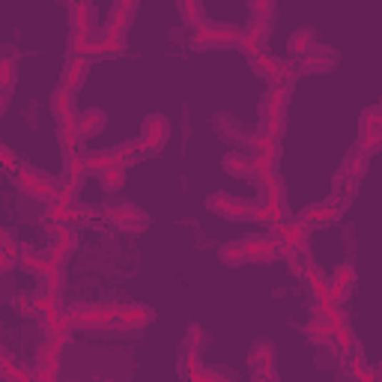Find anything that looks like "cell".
Wrapping results in <instances>:
<instances>
[{
  "mask_svg": "<svg viewBox=\"0 0 382 382\" xmlns=\"http://www.w3.org/2000/svg\"><path fill=\"white\" fill-rule=\"evenodd\" d=\"M221 168L230 174V176H239V179H251L254 171H251V159L248 156H239V153H227L221 159Z\"/></svg>",
  "mask_w": 382,
  "mask_h": 382,
  "instance_id": "obj_26",
  "label": "cell"
},
{
  "mask_svg": "<svg viewBox=\"0 0 382 382\" xmlns=\"http://www.w3.org/2000/svg\"><path fill=\"white\" fill-rule=\"evenodd\" d=\"M19 189L33 197V201H39V203H54V194H57V182L51 176H45L39 171H33V168H21L19 171Z\"/></svg>",
  "mask_w": 382,
  "mask_h": 382,
  "instance_id": "obj_2",
  "label": "cell"
},
{
  "mask_svg": "<svg viewBox=\"0 0 382 382\" xmlns=\"http://www.w3.org/2000/svg\"><path fill=\"white\" fill-rule=\"evenodd\" d=\"M251 63H254V72H257V75H263L272 87H287L290 81L296 78L293 66H290L287 60L272 57V54H266V51H263V54H257V57H251Z\"/></svg>",
  "mask_w": 382,
  "mask_h": 382,
  "instance_id": "obj_3",
  "label": "cell"
},
{
  "mask_svg": "<svg viewBox=\"0 0 382 382\" xmlns=\"http://www.w3.org/2000/svg\"><path fill=\"white\" fill-rule=\"evenodd\" d=\"M239 42V30L236 27H230V24H194V45H233Z\"/></svg>",
  "mask_w": 382,
  "mask_h": 382,
  "instance_id": "obj_7",
  "label": "cell"
},
{
  "mask_svg": "<svg viewBox=\"0 0 382 382\" xmlns=\"http://www.w3.org/2000/svg\"><path fill=\"white\" fill-rule=\"evenodd\" d=\"M75 129H78L81 141L96 138L99 131L105 129V111L102 108H87L84 114H78V117H75Z\"/></svg>",
  "mask_w": 382,
  "mask_h": 382,
  "instance_id": "obj_21",
  "label": "cell"
},
{
  "mask_svg": "<svg viewBox=\"0 0 382 382\" xmlns=\"http://www.w3.org/2000/svg\"><path fill=\"white\" fill-rule=\"evenodd\" d=\"M203 371V364H201V356L197 353H189L186 350V356H182V361H179V373L186 376V379H191L194 373H201Z\"/></svg>",
  "mask_w": 382,
  "mask_h": 382,
  "instance_id": "obj_40",
  "label": "cell"
},
{
  "mask_svg": "<svg viewBox=\"0 0 382 382\" xmlns=\"http://www.w3.org/2000/svg\"><path fill=\"white\" fill-rule=\"evenodd\" d=\"M57 141L63 146V156H72L78 153V144H81V135H78V129L75 123H66V126H57Z\"/></svg>",
  "mask_w": 382,
  "mask_h": 382,
  "instance_id": "obj_27",
  "label": "cell"
},
{
  "mask_svg": "<svg viewBox=\"0 0 382 382\" xmlns=\"http://www.w3.org/2000/svg\"><path fill=\"white\" fill-rule=\"evenodd\" d=\"M215 126H218V131H221L224 138H239V135H242V131L233 126V120H230V117H218V120H215Z\"/></svg>",
  "mask_w": 382,
  "mask_h": 382,
  "instance_id": "obj_44",
  "label": "cell"
},
{
  "mask_svg": "<svg viewBox=\"0 0 382 382\" xmlns=\"http://www.w3.org/2000/svg\"><path fill=\"white\" fill-rule=\"evenodd\" d=\"M15 81H19V63L12 57H0V96L9 93L15 87Z\"/></svg>",
  "mask_w": 382,
  "mask_h": 382,
  "instance_id": "obj_28",
  "label": "cell"
},
{
  "mask_svg": "<svg viewBox=\"0 0 382 382\" xmlns=\"http://www.w3.org/2000/svg\"><path fill=\"white\" fill-rule=\"evenodd\" d=\"M84 168L87 174H105L108 168H126V164L120 161V156L111 149H96V153H87L84 156Z\"/></svg>",
  "mask_w": 382,
  "mask_h": 382,
  "instance_id": "obj_22",
  "label": "cell"
},
{
  "mask_svg": "<svg viewBox=\"0 0 382 382\" xmlns=\"http://www.w3.org/2000/svg\"><path fill=\"white\" fill-rule=\"evenodd\" d=\"M356 278H358V272H356V266L353 263H341V266H335V272H331L326 281H328V298L335 305H343L346 302V296L353 293V284H356Z\"/></svg>",
  "mask_w": 382,
  "mask_h": 382,
  "instance_id": "obj_8",
  "label": "cell"
},
{
  "mask_svg": "<svg viewBox=\"0 0 382 382\" xmlns=\"http://www.w3.org/2000/svg\"><path fill=\"white\" fill-rule=\"evenodd\" d=\"M51 114H54V120H57L60 126L75 123V117H78V111H75V96H72L69 90L57 87L54 96H51Z\"/></svg>",
  "mask_w": 382,
  "mask_h": 382,
  "instance_id": "obj_20",
  "label": "cell"
},
{
  "mask_svg": "<svg viewBox=\"0 0 382 382\" xmlns=\"http://www.w3.org/2000/svg\"><path fill=\"white\" fill-rule=\"evenodd\" d=\"M135 9H138L135 4H117L111 9V21L105 27V51H120L123 48V36H126L129 19H131Z\"/></svg>",
  "mask_w": 382,
  "mask_h": 382,
  "instance_id": "obj_5",
  "label": "cell"
},
{
  "mask_svg": "<svg viewBox=\"0 0 382 382\" xmlns=\"http://www.w3.org/2000/svg\"><path fill=\"white\" fill-rule=\"evenodd\" d=\"M287 99L290 90L287 87H272L263 99V120H272V117H287Z\"/></svg>",
  "mask_w": 382,
  "mask_h": 382,
  "instance_id": "obj_23",
  "label": "cell"
},
{
  "mask_svg": "<svg viewBox=\"0 0 382 382\" xmlns=\"http://www.w3.org/2000/svg\"><path fill=\"white\" fill-rule=\"evenodd\" d=\"M248 144L254 146V156L272 159V161H278V156H281V146H278V141L266 138V135H254V138H248Z\"/></svg>",
  "mask_w": 382,
  "mask_h": 382,
  "instance_id": "obj_31",
  "label": "cell"
},
{
  "mask_svg": "<svg viewBox=\"0 0 382 382\" xmlns=\"http://www.w3.org/2000/svg\"><path fill=\"white\" fill-rule=\"evenodd\" d=\"M361 131H382V108L379 105L361 114Z\"/></svg>",
  "mask_w": 382,
  "mask_h": 382,
  "instance_id": "obj_39",
  "label": "cell"
},
{
  "mask_svg": "<svg viewBox=\"0 0 382 382\" xmlns=\"http://www.w3.org/2000/svg\"><path fill=\"white\" fill-rule=\"evenodd\" d=\"M379 146H382V131H361L356 153H361L364 159H371L373 153H379Z\"/></svg>",
  "mask_w": 382,
  "mask_h": 382,
  "instance_id": "obj_36",
  "label": "cell"
},
{
  "mask_svg": "<svg viewBox=\"0 0 382 382\" xmlns=\"http://www.w3.org/2000/svg\"><path fill=\"white\" fill-rule=\"evenodd\" d=\"M51 230H54V242H51V251H48V257H51L54 266H60V269H63V263L72 257L75 245H78V233L72 227H51Z\"/></svg>",
  "mask_w": 382,
  "mask_h": 382,
  "instance_id": "obj_13",
  "label": "cell"
},
{
  "mask_svg": "<svg viewBox=\"0 0 382 382\" xmlns=\"http://www.w3.org/2000/svg\"><path fill=\"white\" fill-rule=\"evenodd\" d=\"M203 343V328L201 326H189V335H186V350L189 353H197Z\"/></svg>",
  "mask_w": 382,
  "mask_h": 382,
  "instance_id": "obj_43",
  "label": "cell"
},
{
  "mask_svg": "<svg viewBox=\"0 0 382 382\" xmlns=\"http://www.w3.org/2000/svg\"><path fill=\"white\" fill-rule=\"evenodd\" d=\"M331 346H338V353H341V356H350V353H353V346H356V338H353L350 326L331 328Z\"/></svg>",
  "mask_w": 382,
  "mask_h": 382,
  "instance_id": "obj_33",
  "label": "cell"
},
{
  "mask_svg": "<svg viewBox=\"0 0 382 382\" xmlns=\"http://www.w3.org/2000/svg\"><path fill=\"white\" fill-rule=\"evenodd\" d=\"M87 168H84V156H63V179H75V182H84Z\"/></svg>",
  "mask_w": 382,
  "mask_h": 382,
  "instance_id": "obj_29",
  "label": "cell"
},
{
  "mask_svg": "<svg viewBox=\"0 0 382 382\" xmlns=\"http://www.w3.org/2000/svg\"><path fill=\"white\" fill-rule=\"evenodd\" d=\"M346 209V201H326V203H313V206H305L302 215H298V221H305L308 227H317V224H331L341 218V212Z\"/></svg>",
  "mask_w": 382,
  "mask_h": 382,
  "instance_id": "obj_12",
  "label": "cell"
},
{
  "mask_svg": "<svg viewBox=\"0 0 382 382\" xmlns=\"http://www.w3.org/2000/svg\"><path fill=\"white\" fill-rule=\"evenodd\" d=\"M218 260L224 266H242L245 263V254H242V245L239 242H227L218 248Z\"/></svg>",
  "mask_w": 382,
  "mask_h": 382,
  "instance_id": "obj_37",
  "label": "cell"
},
{
  "mask_svg": "<svg viewBox=\"0 0 382 382\" xmlns=\"http://www.w3.org/2000/svg\"><path fill=\"white\" fill-rule=\"evenodd\" d=\"M239 245H242L245 260H251V263H272L278 257L272 236H245V242H239Z\"/></svg>",
  "mask_w": 382,
  "mask_h": 382,
  "instance_id": "obj_15",
  "label": "cell"
},
{
  "mask_svg": "<svg viewBox=\"0 0 382 382\" xmlns=\"http://www.w3.org/2000/svg\"><path fill=\"white\" fill-rule=\"evenodd\" d=\"M272 239L287 245L290 251H305L308 239H311V227L305 221H298V218H287V221L272 227Z\"/></svg>",
  "mask_w": 382,
  "mask_h": 382,
  "instance_id": "obj_6",
  "label": "cell"
},
{
  "mask_svg": "<svg viewBox=\"0 0 382 382\" xmlns=\"http://www.w3.org/2000/svg\"><path fill=\"white\" fill-rule=\"evenodd\" d=\"M69 48H72V54L78 57H93V54H105V30L102 33H72L69 36Z\"/></svg>",
  "mask_w": 382,
  "mask_h": 382,
  "instance_id": "obj_16",
  "label": "cell"
},
{
  "mask_svg": "<svg viewBox=\"0 0 382 382\" xmlns=\"http://www.w3.org/2000/svg\"><path fill=\"white\" fill-rule=\"evenodd\" d=\"M0 376H4L6 382H33V371H27L24 364H19V361H6L4 368H0Z\"/></svg>",
  "mask_w": 382,
  "mask_h": 382,
  "instance_id": "obj_35",
  "label": "cell"
},
{
  "mask_svg": "<svg viewBox=\"0 0 382 382\" xmlns=\"http://www.w3.org/2000/svg\"><path fill=\"white\" fill-rule=\"evenodd\" d=\"M364 164H368V159H364L361 153H353L350 159L343 161V171H341V174H343L346 179H350V182H356V179L364 174Z\"/></svg>",
  "mask_w": 382,
  "mask_h": 382,
  "instance_id": "obj_38",
  "label": "cell"
},
{
  "mask_svg": "<svg viewBox=\"0 0 382 382\" xmlns=\"http://www.w3.org/2000/svg\"><path fill=\"white\" fill-rule=\"evenodd\" d=\"M87 72H90V60L78 57V54H69V60H66V66H63V84L60 87L75 93L87 81Z\"/></svg>",
  "mask_w": 382,
  "mask_h": 382,
  "instance_id": "obj_18",
  "label": "cell"
},
{
  "mask_svg": "<svg viewBox=\"0 0 382 382\" xmlns=\"http://www.w3.org/2000/svg\"><path fill=\"white\" fill-rule=\"evenodd\" d=\"M156 320V311H149L144 305H131V308H120L117 320H114V328L120 331H135V328H144Z\"/></svg>",
  "mask_w": 382,
  "mask_h": 382,
  "instance_id": "obj_14",
  "label": "cell"
},
{
  "mask_svg": "<svg viewBox=\"0 0 382 382\" xmlns=\"http://www.w3.org/2000/svg\"><path fill=\"white\" fill-rule=\"evenodd\" d=\"M99 186L105 191H120L126 186V168H108L105 174H99Z\"/></svg>",
  "mask_w": 382,
  "mask_h": 382,
  "instance_id": "obj_34",
  "label": "cell"
},
{
  "mask_svg": "<svg viewBox=\"0 0 382 382\" xmlns=\"http://www.w3.org/2000/svg\"><path fill=\"white\" fill-rule=\"evenodd\" d=\"M9 242V233H6V230H0V245H6Z\"/></svg>",
  "mask_w": 382,
  "mask_h": 382,
  "instance_id": "obj_48",
  "label": "cell"
},
{
  "mask_svg": "<svg viewBox=\"0 0 382 382\" xmlns=\"http://www.w3.org/2000/svg\"><path fill=\"white\" fill-rule=\"evenodd\" d=\"M4 108H6V99H4V96H0V114H4Z\"/></svg>",
  "mask_w": 382,
  "mask_h": 382,
  "instance_id": "obj_49",
  "label": "cell"
},
{
  "mask_svg": "<svg viewBox=\"0 0 382 382\" xmlns=\"http://www.w3.org/2000/svg\"><path fill=\"white\" fill-rule=\"evenodd\" d=\"M206 209L221 215V218H227V221H245V218L254 215V203L242 201V197H230V194H209Z\"/></svg>",
  "mask_w": 382,
  "mask_h": 382,
  "instance_id": "obj_4",
  "label": "cell"
},
{
  "mask_svg": "<svg viewBox=\"0 0 382 382\" xmlns=\"http://www.w3.org/2000/svg\"><path fill=\"white\" fill-rule=\"evenodd\" d=\"M287 48H290L293 54H308L311 48H313V30H311V27H298V30H293V36H290Z\"/></svg>",
  "mask_w": 382,
  "mask_h": 382,
  "instance_id": "obj_30",
  "label": "cell"
},
{
  "mask_svg": "<svg viewBox=\"0 0 382 382\" xmlns=\"http://www.w3.org/2000/svg\"><path fill=\"white\" fill-rule=\"evenodd\" d=\"M6 361H9V356H6V350H4V346H0V368H4Z\"/></svg>",
  "mask_w": 382,
  "mask_h": 382,
  "instance_id": "obj_47",
  "label": "cell"
},
{
  "mask_svg": "<svg viewBox=\"0 0 382 382\" xmlns=\"http://www.w3.org/2000/svg\"><path fill=\"white\" fill-rule=\"evenodd\" d=\"M248 9H251V12L257 15V24H266V21H269V15L275 12V6L269 4V0H254V4L248 6Z\"/></svg>",
  "mask_w": 382,
  "mask_h": 382,
  "instance_id": "obj_42",
  "label": "cell"
},
{
  "mask_svg": "<svg viewBox=\"0 0 382 382\" xmlns=\"http://www.w3.org/2000/svg\"><path fill=\"white\" fill-rule=\"evenodd\" d=\"M171 141V123L168 117H161V114H153V117H146L144 126H141V149H161L164 144Z\"/></svg>",
  "mask_w": 382,
  "mask_h": 382,
  "instance_id": "obj_10",
  "label": "cell"
},
{
  "mask_svg": "<svg viewBox=\"0 0 382 382\" xmlns=\"http://www.w3.org/2000/svg\"><path fill=\"white\" fill-rule=\"evenodd\" d=\"M19 266L24 272H30V275H36V278H48V272L54 269V263H51V257H48L45 251H33V248H24L21 245V254H19Z\"/></svg>",
  "mask_w": 382,
  "mask_h": 382,
  "instance_id": "obj_19",
  "label": "cell"
},
{
  "mask_svg": "<svg viewBox=\"0 0 382 382\" xmlns=\"http://www.w3.org/2000/svg\"><path fill=\"white\" fill-rule=\"evenodd\" d=\"M120 308L117 305H75L63 311V320L69 323V328H114Z\"/></svg>",
  "mask_w": 382,
  "mask_h": 382,
  "instance_id": "obj_1",
  "label": "cell"
},
{
  "mask_svg": "<svg viewBox=\"0 0 382 382\" xmlns=\"http://www.w3.org/2000/svg\"><path fill=\"white\" fill-rule=\"evenodd\" d=\"M189 382H215V371H206V368H203L201 373H194Z\"/></svg>",
  "mask_w": 382,
  "mask_h": 382,
  "instance_id": "obj_46",
  "label": "cell"
},
{
  "mask_svg": "<svg viewBox=\"0 0 382 382\" xmlns=\"http://www.w3.org/2000/svg\"><path fill=\"white\" fill-rule=\"evenodd\" d=\"M105 218L111 224H117L126 233H138V230L146 227V215L144 209H138L135 203H117V206H108L105 209Z\"/></svg>",
  "mask_w": 382,
  "mask_h": 382,
  "instance_id": "obj_9",
  "label": "cell"
},
{
  "mask_svg": "<svg viewBox=\"0 0 382 382\" xmlns=\"http://www.w3.org/2000/svg\"><path fill=\"white\" fill-rule=\"evenodd\" d=\"M69 15H72V33H90L93 24H96V6L81 0V4H72L69 6Z\"/></svg>",
  "mask_w": 382,
  "mask_h": 382,
  "instance_id": "obj_25",
  "label": "cell"
},
{
  "mask_svg": "<svg viewBox=\"0 0 382 382\" xmlns=\"http://www.w3.org/2000/svg\"><path fill=\"white\" fill-rule=\"evenodd\" d=\"M15 161H19V159H15L12 149L6 144H0V164H4V168H15Z\"/></svg>",
  "mask_w": 382,
  "mask_h": 382,
  "instance_id": "obj_45",
  "label": "cell"
},
{
  "mask_svg": "<svg viewBox=\"0 0 382 382\" xmlns=\"http://www.w3.org/2000/svg\"><path fill=\"white\" fill-rule=\"evenodd\" d=\"M305 335H308L313 343L326 346V343H331V326H328L326 320H320V317H313V320L305 326Z\"/></svg>",
  "mask_w": 382,
  "mask_h": 382,
  "instance_id": "obj_32",
  "label": "cell"
},
{
  "mask_svg": "<svg viewBox=\"0 0 382 382\" xmlns=\"http://www.w3.org/2000/svg\"><path fill=\"white\" fill-rule=\"evenodd\" d=\"M263 42H266V24L251 21L245 30H239V45L245 54H251V57L263 54Z\"/></svg>",
  "mask_w": 382,
  "mask_h": 382,
  "instance_id": "obj_24",
  "label": "cell"
},
{
  "mask_svg": "<svg viewBox=\"0 0 382 382\" xmlns=\"http://www.w3.org/2000/svg\"><path fill=\"white\" fill-rule=\"evenodd\" d=\"M179 12H182V19H186V24H203V6L201 4H179Z\"/></svg>",
  "mask_w": 382,
  "mask_h": 382,
  "instance_id": "obj_41",
  "label": "cell"
},
{
  "mask_svg": "<svg viewBox=\"0 0 382 382\" xmlns=\"http://www.w3.org/2000/svg\"><path fill=\"white\" fill-rule=\"evenodd\" d=\"M248 364H251V371H254V379L272 382V379H275V346H272L269 341H257V343L251 346Z\"/></svg>",
  "mask_w": 382,
  "mask_h": 382,
  "instance_id": "obj_11",
  "label": "cell"
},
{
  "mask_svg": "<svg viewBox=\"0 0 382 382\" xmlns=\"http://www.w3.org/2000/svg\"><path fill=\"white\" fill-rule=\"evenodd\" d=\"M338 63V54L331 51L328 45H313L311 51L305 54V60H302V72H313V75H323V72H328L331 66Z\"/></svg>",
  "mask_w": 382,
  "mask_h": 382,
  "instance_id": "obj_17",
  "label": "cell"
}]
</instances>
